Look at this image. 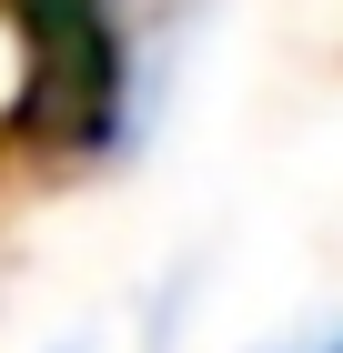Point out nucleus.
<instances>
[{"label":"nucleus","mask_w":343,"mask_h":353,"mask_svg":"<svg viewBox=\"0 0 343 353\" xmlns=\"http://www.w3.org/2000/svg\"><path fill=\"white\" fill-rule=\"evenodd\" d=\"M61 353H91V343H61Z\"/></svg>","instance_id":"nucleus-2"},{"label":"nucleus","mask_w":343,"mask_h":353,"mask_svg":"<svg viewBox=\"0 0 343 353\" xmlns=\"http://www.w3.org/2000/svg\"><path fill=\"white\" fill-rule=\"evenodd\" d=\"M273 353H343V323H323V333H293V343H273Z\"/></svg>","instance_id":"nucleus-1"}]
</instances>
